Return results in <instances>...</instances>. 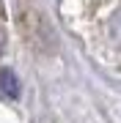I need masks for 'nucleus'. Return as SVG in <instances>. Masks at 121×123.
<instances>
[{
	"label": "nucleus",
	"mask_w": 121,
	"mask_h": 123,
	"mask_svg": "<svg viewBox=\"0 0 121 123\" xmlns=\"http://www.w3.org/2000/svg\"><path fill=\"white\" fill-rule=\"evenodd\" d=\"M17 25H19L22 38L28 41V47L33 52H41V55L58 52L55 27L50 25L44 8H41L36 0H17Z\"/></svg>",
	"instance_id": "obj_1"
},
{
	"label": "nucleus",
	"mask_w": 121,
	"mask_h": 123,
	"mask_svg": "<svg viewBox=\"0 0 121 123\" xmlns=\"http://www.w3.org/2000/svg\"><path fill=\"white\" fill-rule=\"evenodd\" d=\"M0 88L8 98H19V79L14 77L11 68H0Z\"/></svg>",
	"instance_id": "obj_2"
}]
</instances>
